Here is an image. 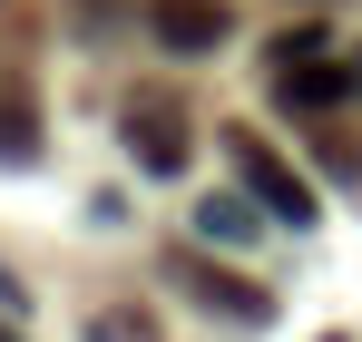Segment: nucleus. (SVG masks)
I'll use <instances>...</instances> for the list:
<instances>
[{"instance_id":"nucleus-1","label":"nucleus","mask_w":362,"mask_h":342,"mask_svg":"<svg viewBox=\"0 0 362 342\" xmlns=\"http://www.w3.org/2000/svg\"><path fill=\"white\" fill-rule=\"evenodd\" d=\"M226 157H235V176H245V196H255V206H264V216H274V225H313V216H323V206H313V186H303L294 167H284V157H274V147H264V137H255V127H226Z\"/></svg>"},{"instance_id":"nucleus-2","label":"nucleus","mask_w":362,"mask_h":342,"mask_svg":"<svg viewBox=\"0 0 362 342\" xmlns=\"http://www.w3.org/2000/svg\"><path fill=\"white\" fill-rule=\"evenodd\" d=\"M177 284L206 303V313H235V323H274V293L245 284V274H226V264H206V254H177Z\"/></svg>"},{"instance_id":"nucleus-3","label":"nucleus","mask_w":362,"mask_h":342,"mask_svg":"<svg viewBox=\"0 0 362 342\" xmlns=\"http://www.w3.org/2000/svg\"><path fill=\"white\" fill-rule=\"evenodd\" d=\"M147 30H157L177 59H206L216 40H226V0H157V10H147Z\"/></svg>"},{"instance_id":"nucleus-4","label":"nucleus","mask_w":362,"mask_h":342,"mask_svg":"<svg viewBox=\"0 0 362 342\" xmlns=\"http://www.w3.org/2000/svg\"><path fill=\"white\" fill-rule=\"evenodd\" d=\"M274 78H284V98H294V108H343V98H353L362 88V59H294V69H274Z\"/></svg>"},{"instance_id":"nucleus-5","label":"nucleus","mask_w":362,"mask_h":342,"mask_svg":"<svg viewBox=\"0 0 362 342\" xmlns=\"http://www.w3.org/2000/svg\"><path fill=\"white\" fill-rule=\"evenodd\" d=\"M127 157H137L147 176H177L186 167V127L167 108H137V117H127Z\"/></svg>"},{"instance_id":"nucleus-6","label":"nucleus","mask_w":362,"mask_h":342,"mask_svg":"<svg viewBox=\"0 0 362 342\" xmlns=\"http://www.w3.org/2000/svg\"><path fill=\"white\" fill-rule=\"evenodd\" d=\"M264 225H274V216L245 206V196H206V206H196V235H206V244H255Z\"/></svg>"},{"instance_id":"nucleus-7","label":"nucleus","mask_w":362,"mask_h":342,"mask_svg":"<svg viewBox=\"0 0 362 342\" xmlns=\"http://www.w3.org/2000/svg\"><path fill=\"white\" fill-rule=\"evenodd\" d=\"M0 157H10V167H30V157H40V127H30V98H10V88H0Z\"/></svg>"},{"instance_id":"nucleus-8","label":"nucleus","mask_w":362,"mask_h":342,"mask_svg":"<svg viewBox=\"0 0 362 342\" xmlns=\"http://www.w3.org/2000/svg\"><path fill=\"white\" fill-rule=\"evenodd\" d=\"M88 342H157V323L137 303H108V313H88Z\"/></svg>"},{"instance_id":"nucleus-9","label":"nucleus","mask_w":362,"mask_h":342,"mask_svg":"<svg viewBox=\"0 0 362 342\" xmlns=\"http://www.w3.org/2000/svg\"><path fill=\"white\" fill-rule=\"evenodd\" d=\"M323 49H333L323 30H284V40H274V69H294V59H323Z\"/></svg>"},{"instance_id":"nucleus-10","label":"nucleus","mask_w":362,"mask_h":342,"mask_svg":"<svg viewBox=\"0 0 362 342\" xmlns=\"http://www.w3.org/2000/svg\"><path fill=\"white\" fill-rule=\"evenodd\" d=\"M0 342H20V333H10V323H0Z\"/></svg>"},{"instance_id":"nucleus-11","label":"nucleus","mask_w":362,"mask_h":342,"mask_svg":"<svg viewBox=\"0 0 362 342\" xmlns=\"http://www.w3.org/2000/svg\"><path fill=\"white\" fill-rule=\"evenodd\" d=\"M323 342H353V333H323Z\"/></svg>"}]
</instances>
